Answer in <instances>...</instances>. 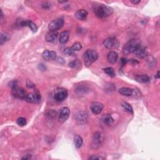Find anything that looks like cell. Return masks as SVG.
<instances>
[{
  "label": "cell",
  "instance_id": "obj_1",
  "mask_svg": "<svg viewBox=\"0 0 160 160\" xmlns=\"http://www.w3.org/2000/svg\"><path fill=\"white\" fill-rule=\"evenodd\" d=\"M141 47V41L139 39L135 38L128 41L123 48V53L124 55H130L134 53L138 48Z\"/></svg>",
  "mask_w": 160,
  "mask_h": 160
},
{
  "label": "cell",
  "instance_id": "obj_2",
  "mask_svg": "<svg viewBox=\"0 0 160 160\" xmlns=\"http://www.w3.org/2000/svg\"><path fill=\"white\" fill-rule=\"evenodd\" d=\"M95 15L99 18H105L111 16L113 13V9L109 6L105 5H98L94 9Z\"/></svg>",
  "mask_w": 160,
  "mask_h": 160
},
{
  "label": "cell",
  "instance_id": "obj_3",
  "mask_svg": "<svg viewBox=\"0 0 160 160\" xmlns=\"http://www.w3.org/2000/svg\"><path fill=\"white\" fill-rule=\"evenodd\" d=\"M98 58V53L94 49H88L84 53L83 58L86 66H90Z\"/></svg>",
  "mask_w": 160,
  "mask_h": 160
},
{
  "label": "cell",
  "instance_id": "obj_4",
  "mask_svg": "<svg viewBox=\"0 0 160 160\" xmlns=\"http://www.w3.org/2000/svg\"><path fill=\"white\" fill-rule=\"evenodd\" d=\"M68 97V91L65 88L56 89L54 94V99L57 102H62Z\"/></svg>",
  "mask_w": 160,
  "mask_h": 160
},
{
  "label": "cell",
  "instance_id": "obj_5",
  "mask_svg": "<svg viewBox=\"0 0 160 160\" xmlns=\"http://www.w3.org/2000/svg\"><path fill=\"white\" fill-rule=\"evenodd\" d=\"M103 142V136L100 132H96L92 140L91 146L93 149H98L101 146Z\"/></svg>",
  "mask_w": 160,
  "mask_h": 160
},
{
  "label": "cell",
  "instance_id": "obj_6",
  "mask_svg": "<svg viewBox=\"0 0 160 160\" xmlns=\"http://www.w3.org/2000/svg\"><path fill=\"white\" fill-rule=\"evenodd\" d=\"M64 25V20L62 18L53 20L48 24V29L49 31H58Z\"/></svg>",
  "mask_w": 160,
  "mask_h": 160
},
{
  "label": "cell",
  "instance_id": "obj_7",
  "mask_svg": "<svg viewBox=\"0 0 160 160\" xmlns=\"http://www.w3.org/2000/svg\"><path fill=\"white\" fill-rule=\"evenodd\" d=\"M11 89H12V94L15 97L20 98V99L26 98L28 94L26 92V91L24 90L23 88L18 87L17 85V86L12 88Z\"/></svg>",
  "mask_w": 160,
  "mask_h": 160
},
{
  "label": "cell",
  "instance_id": "obj_8",
  "mask_svg": "<svg viewBox=\"0 0 160 160\" xmlns=\"http://www.w3.org/2000/svg\"><path fill=\"white\" fill-rule=\"evenodd\" d=\"M25 100L28 103H38L41 101V95L36 90L33 93L28 94Z\"/></svg>",
  "mask_w": 160,
  "mask_h": 160
},
{
  "label": "cell",
  "instance_id": "obj_9",
  "mask_svg": "<svg viewBox=\"0 0 160 160\" xmlns=\"http://www.w3.org/2000/svg\"><path fill=\"white\" fill-rule=\"evenodd\" d=\"M70 115V110L68 108L64 107L60 111L58 120L60 123H64L68 119Z\"/></svg>",
  "mask_w": 160,
  "mask_h": 160
},
{
  "label": "cell",
  "instance_id": "obj_10",
  "mask_svg": "<svg viewBox=\"0 0 160 160\" xmlns=\"http://www.w3.org/2000/svg\"><path fill=\"white\" fill-rule=\"evenodd\" d=\"M103 105L99 102H93L90 105V109L94 115H98L103 109Z\"/></svg>",
  "mask_w": 160,
  "mask_h": 160
},
{
  "label": "cell",
  "instance_id": "obj_11",
  "mask_svg": "<svg viewBox=\"0 0 160 160\" xmlns=\"http://www.w3.org/2000/svg\"><path fill=\"white\" fill-rule=\"evenodd\" d=\"M88 117V115L86 112L81 111L78 113L76 115V122L80 125H82V124H84L87 122Z\"/></svg>",
  "mask_w": 160,
  "mask_h": 160
},
{
  "label": "cell",
  "instance_id": "obj_12",
  "mask_svg": "<svg viewBox=\"0 0 160 160\" xmlns=\"http://www.w3.org/2000/svg\"><path fill=\"white\" fill-rule=\"evenodd\" d=\"M103 44L105 47L108 49H113L115 48L116 46H118V43L116 40L115 38L114 37H110L104 41Z\"/></svg>",
  "mask_w": 160,
  "mask_h": 160
},
{
  "label": "cell",
  "instance_id": "obj_13",
  "mask_svg": "<svg viewBox=\"0 0 160 160\" xmlns=\"http://www.w3.org/2000/svg\"><path fill=\"white\" fill-rule=\"evenodd\" d=\"M58 31H49L46 35V40L49 43H55L58 37Z\"/></svg>",
  "mask_w": 160,
  "mask_h": 160
},
{
  "label": "cell",
  "instance_id": "obj_14",
  "mask_svg": "<svg viewBox=\"0 0 160 160\" xmlns=\"http://www.w3.org/2000/svg\"><path fill=\"white\" fill-rule=\"evenodd\" d=\"M42 57L46 61H52L56 58V53L53 51L45 50L42 53Z\"/></svg>",
  "mask_w": 160,
  "mask_h": 160
},
{
  "label": "cell",
  "instance_id": "obj_15",
  "mask_svg": "<svg viewBox=\"0 0 160 160\" xmlns=\"http://www.w3.org/2000/svg\"><path fill=\"white\" fill-rule=\"evenodd\" d=\"M20 26L24 27V26H27L29 27L31 30L35 33L38 30V27L35 24L33 21H31V20H25V21H22L20 23Z\"/></svg>",
  "mask_w": 160,
  "mask_h": 160
},
{
  "label": "cell",
  "instance_id": "obj_16",
  "mask_svg": "<svg viewBox=\"0 0 160 160\" xmlns=\"http://www.w3.org/2000/svg\"><path fill=\"white\" fill-rule=\"evenodd\" d=\"M70 35V32L69 31H63L62 33H60L59 41V43L61 44H65L69 40V37Z\"/></svg>",
  "mask_w": 160,
  "mask_h": 160
},
{
  "label": "cell",
  "instance_id": "obj_17",
  "mask_svg": "<svg viewBox=\"0 0 160 160\" xmlns=\"http://www.w3.org/2000/svg\"><path fill=\"white\" fill-rule=\"evenodd\" d=\"M118 58V53L115 51H110L108 54L107 56V60L111 64H115Z\"/></svg>",
  "mask_w": 160,
  "mask_h": 160
},
{
  "label": "cell",
  "instance_id": "obj_18",
  "mask_svg": "<svg viewBox=\"0 0 160 160\" xmlns=\"http://www.w3.org/2000/svg\"><path fill=\"white\" fill-rule=\"evenodd\" d=\"M88 13L86 10L84 9H79L75 13V17L78 20L83 21L86 19Z\"/></svg>",
  "mask_w": 160,
  "mask_h": 160
},
{
  "label": "cell",
  "instance_id": "obj_19",
  "mask_svg": "<svg viewBox=\"0 0 160 160\" xmlns=\"http://www.w3.org/2000/svg\"><path fill=\"white\" fill-rule=\"evenodd\" d=\"M135 80L141 83H146L150 82V78L146 74H139L135 76Z\"/></svg>",
  "mask_w": 160,
  "mask_h": 160
},
{
  "label": "cell",
  "instance_id": "obj_20",
  "mask_svg": "<svg viewBox=\"0 0 160 160\" xmlns=\"http://www.w3.org/2000/svg\"><path fill=\"white\" fill-rule=\"evenodd\" d=\"M138 58H144L147 56V51L144 47H140L139 48H138L136 51L134 52Z\"/></svg>",
  "mask_w": 160,
  "mask_h": 160
},
{
  "label": "cell",
  "instance_id": "obj_21",
  "mask_svg": "<svg viewBox=\"0 0 160 160\" xmlns=\"http://www.w3.org/2000/svg\"><path fill=\"white\" fill-rule=\"evenodd\" d=\"M119 93L123 96H126V97H130V96L133 94V90L132 89L129 88H125L123 87L120 88L119 90Z\"/></svg>",
  "mask_w": 160,
  "mask_h": 160
},
{
  "label": "cell",
  "instance_id": "obj_22",
  "mask_svg": "<svg viewBox=\"0 0 160 160\" xmlns=\"http://www.w3.org/2000/svg\"><path fill=\"white\" fill-rule=\"evenodd\" d=\"M83 138H81L79 135H76L74 136V146H75L76 148L79 149L83 145Z\"/></svg>",
  "mask_w": 160,
  "mask_h": 160
},
{
  "label": "cell",
  "instance_id": "obj_23",
  "mask_svg": "<svg viewBox=\"0 0 160 160\" xmlns=\"http://www.w3.org/2000/svg\"><path fill=\"white\" fill-rule=\"evenodd\" d=\"M102 120L104 123L108 124V125H111L114 123V119L113 118L111 115H109V114H107V115H105L103 116Z\"/></svg>",
  "mask_w": 160,
  "mask_h": 160
},
{
  "label": "cell",
  "instance_id": "obj_24",
  "mask_svg": "<svg viewBox=\"0 0 160 160\" xmlns=\"http://www.w3.org/2000/svg\"><path fill=\"white\" fill-rule=\"evenodd\" d=\"M69 67L73 69H79L81 66V62L79 59H75L74 61L70 62L68 65Z\"/></svg>",
  "mask_w": 160,
  "mask_h": 160
},
{
  "label": "cell",
  "instance_id": "obj_25",
  "mask_svg": "<svg viewBox=\"0 0 160 160\" xmlns=\"http://www.w3.org/2000/svg\"><path fill=\"white\" fill-rule=\"evenodd\" d=\"M122 107L123 108V109L125 110L126 112L129 113L130 114L133 113V108L131 107V106L128 103L125 102V101H123L122 103Z\"/></svg>",
  "mask_w": 160,
  "mask_h": 160
},
{
  "label": "cell",
  "instance_id": "obj_26",
  "mask_svg": "<svg viewBox=\"0 0 160 160\" xmlns=\"http://www.w3.org/2000/svg\"><path fill=\"white\" fill-rule=\"evenodd\" d=\"M104 72L105 73H106L109 75L110 77L113 78L115 76V70L111 67H108V68H106L103 69Z\"/></svg>",
  "mask_w": 160,
  "mask_h": 160
},
{
  "label": "cell",
  "instance_id": "obj_27",
  "mask_svg": "<svg viewBox=\"0 0 160 160\" xmlns=\"http://www.w3.org/2000/svg\"><path fill=\"white\" fill-rule=\"evenodd\" d=\"M9 40V34L7 33H1V45H4L6 41H8Z\"/></svg>",
  "mask_w": 160,
  "mask_h": 160
},
{
  "label": "cell",
  "instance_id": "obj_28",
  "mask_svg": "<svg viewBox=\"0 0 160 160\" xmlns=\"http://www.w3.org/2000/svg\"><path fill=\"white\" fill-rule=\"evenodd\" d=\"M72 48L74 51H80V50H81V49H82V45H81L80 43L77 42V43H75L74 44H73Z\"/></svg>",
  "mask_w": 160,
  "mask_h": 160
},
{
  "label": "cell",
  "instance_id": "obj_29",
  "mask_svg": "<svg viewBox=\"0 0 160 160\" xmlns=\"http://www.w3.org/2000/svg\"><path fill=\"white\" fill-rule=\"evenodd\" d=\"M75 51H74L72 48H66L65 51H64V53L67 56H74L75 55Z\"/></svg>",
  "mask_w": 160,
  "mask_h": 160
},
{
  "label": "cell",
  "instance_id": "obj_30",
  "mask_svg": "<svg viewBox=\"0 0 160 160\" xmlns=\"http://www.w3.org/2000/svg\"><path fill=\"white\" fill-rule=\"evenodd\" d=\"M17 124H18L20 126H24V125H26V120L25 118H19L16 121Z\"/></svg>",
  "mask_w": 160,
  "mask_h": 160
},
{
  "label": "cell",
  "instance_id": "obj_31",
  "mask_svg": "<svg viewBox=\"0 0 160 160\" xmlns=\"http://www.w3.org/2000/svg\"><path fill=\"white\" fill-rule=\"evenodd\" d=\"M41 6L42 8L45 9H48L51 8V3H49L48 2H44L43 3H42Z\"/></svg>",
  "mask_w": 160,
  "mask_h": 160
},
{
  "label": "cell",
  "instance_id": "obj_32",
  "mask_svg": "<svg viewBox=\"0 0 160 160\" xmlns=\"http://www.w3.org/2000/svg\"><path fill=\"white\" fill-rule=\"evenodd\" d=\"M87 90V89L86 88V87H78L77 89H76V91H77V93H84L85 92H86V91Z\"/></svg>",
  "mask_w": 160,
  "mask_h": 160
},
{
  "label": "cell",
  "instance_id": "obj_33",
  "mask_svg": "<svg viewBox=\"0 0 160 160\" xmlns=\"http://www.w3.org/2000/svg\"><path fill=\"white\" fill-rule=\"evenodd\" d=\"M105 158L102 157L101 156L98 155H93L91 157L89 158V159H92V160H96V159H104Z\"/></svg>",
  "mask_w": 160,
  "mask_h": 160
},
{
  "label": "cell",
  "instance_id": "obj_34",
  "mask_svg": "<svg viewBox=\"0 0 160 160\" xmlns=\"http://www.w3.org/2000/svg\"><path fill=\"white\" fill-rule=\"evenodd\" d=\"M47 115L49 116V117H53V118H55L56 116V112L53 111V110H50L47 113Z\"/></svg>",
  "mask_w": 160,
  "mask_h": 160
},
{
  "label": "cell",
  "instance_id": "obj_35",
  "mask_svg": "<svg viewBox=\"0 0 160 160\" xmlns=\"http://www.w3.org/2000/svg\"><path fill=\"white\" fill-rule=\"evenodd\" d=\"M127 59L124 58H122L121 59V65H122V67H123L124 65H126V63H127Z\"/></svg>",
  "mask_w": 160,
  "mask_h": 160
},
{
  "label": "cell",
  "instance_id": "obj_36",
  "mask_svg": "<svg viewBox=\"0 0 160 160\" xmlns=\"http://www.w3.org/2000/svg\"><path fill=\"white\" fill-rule=\"evenodd\" d=\"M31 158V155H25L24 156H23V157L21 158V159L28 160V159H30Z\"/></svg>",
  "mask_w": 160,
  "mask_h": 160
},
{
  "label": "cell",
  "instance_id": "obj_37",
  "mask_svg": "<svg viewBox=\"0 0 160 160\" xmlns=\"http://www.w3.org/2000/svg\"><path fill=\"white\" fill-rule=\"evenodd\" d=\"M38 68H39V69L41 71L46 70V66L44 65H43V64H40L38 66Z\"/></svg>",
  "mask_w": 160,
  "mask_h": 160
},
{
  "label": "cell",
  "instance_id": "obj_38",
  "mask_svg": "<svg viewBox=\"0 0 160 160\" xmlns=\"http://www.w3.org/2000/svg\"><path fill=\"white\" fill-rule=\"evenodd\" d=\"M29 83H28V82H27V86L29 88H34L35 86V85L33 84V83H32L31 81H29Z\"/></svg>",
  "mask_w": 160,
  "mask_h": 160
},
{
  "label": "cell",
  "instance_id": "obj_39",
  "mask_svg": "<svg viewBox=\"0 0 160 160\" xmlns=\"http://www.w3.org/2000/svg\"><path fill=\"white\" fill-rule=\"evenodd\" d=\"M131 3H133V5H138L141 3L140 0H131Z\"/></svg>",
  "mask_w": 160,
  "mask_h": 160
},
{
  "label": "cell",
  "instance_id": "obj_40",
  "mask_svg": "<svg viewBox=\"0 0 160 160\" xmlns=\"http://www.w3.org/2000/svg\"><path fill=\"white\" fill-rule=\"evenodd\" d=\"M156 78H157V79H158V78H159V72L158 71L157 74H156Z\"/></svg>",
  "mask_w": 160,
  "mask_h": 160
},
{
  "label": "cell",
  "instance_id": "obj_41",
  "mask_svg": "<svg viewBox=\"0 0 160 160\" xmlns=\"http://www.w3.org/2000/svg\"><path fill=\"white\" fill-rule=\"evenodd\" d=\"M59 3H65L67 2V1H58Z\"/></svg>",
  "mask_w": 160,
  "mask_h": 160
}]
</instances>
